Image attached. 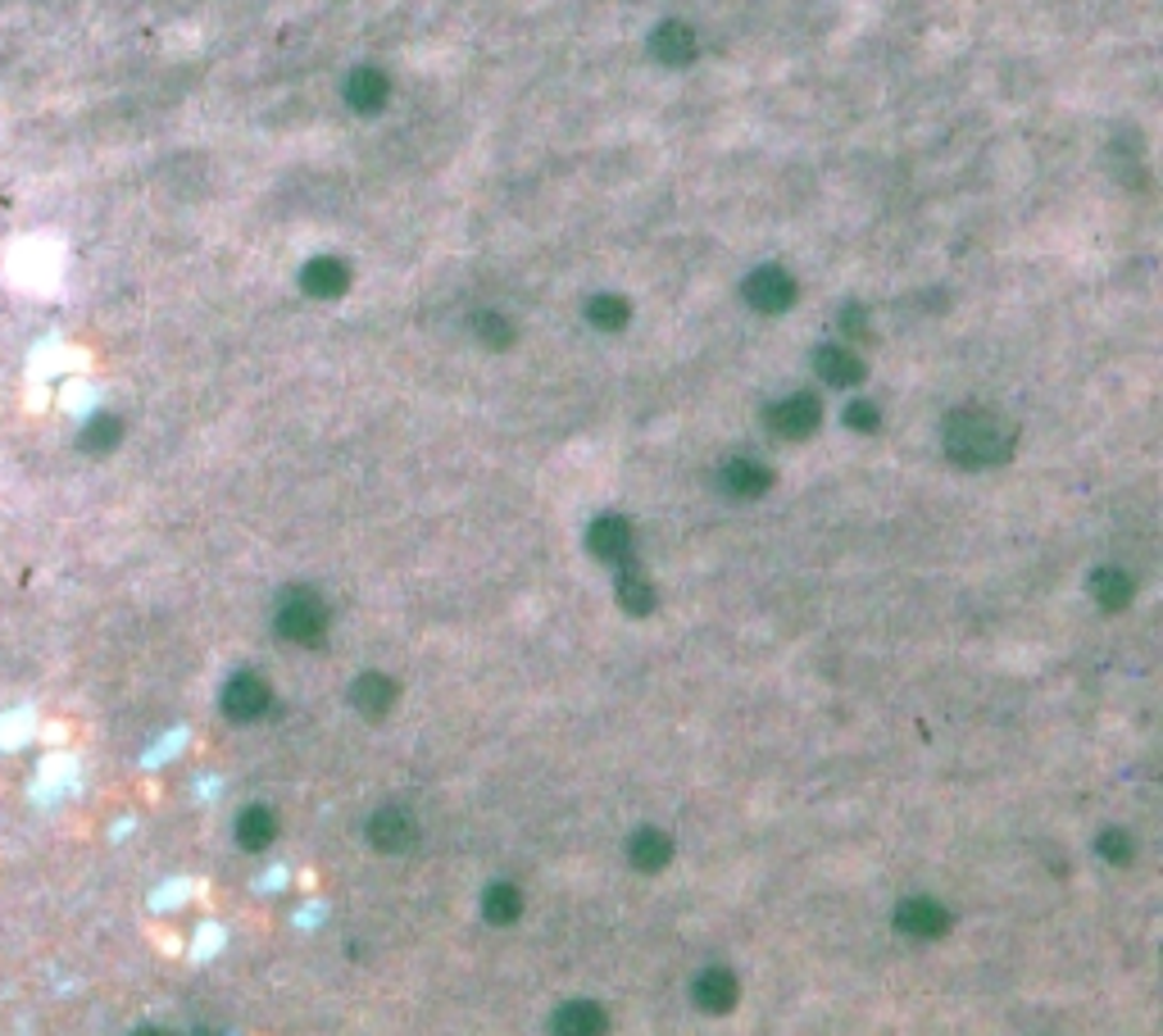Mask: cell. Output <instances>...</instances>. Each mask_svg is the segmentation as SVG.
<instances>
[{
  "label": "cell",
  "instance_id": "obj_22",
  "mask_svg": "<svg viewBox=\"0 0 1163 1036\" xmlns=\"http://www.w3.org/2000/svg\"><path fill=\"white\" fill-rule=\"evenodd\" d=\"M482 914L491 918V923H513V918L523 914V896H519V887H509V882H495V887L487 891V900H482Z\"/></svg>",
  "mask_w": 1163,
  "mask_h": 1036
},
{
  "label": "cell",
  "instance_id": "obj_15",
  "mask_svg": "<svg viewBox=\"0 0 1163 1036\" xmlns=\"http://www.w3.org/2000/svg\"><path fill=\"white\" fill-rule=\"evenodd\" d=\"M605 1032H609L605 1009L591 1001H573L555 1013V1036H605Z\"/></svg>",
  "mask_w": 1163,
  "mask_h": 1036
},
{
  "label": "cell",
  "instance_id": "obj_24",
  "mask_svg": "<svg viewBox=\"0 0 1163 1036\" xmlns=\"http://www.w3.org/2000/svg\"><path fill=\"white\" fill-rule=\"evenodd\" d=\"M473 332H478L482 345H491V351H509L513 345V323L505 314H478L473 319Z\"/></svg>",
  "mask_w": 1163,
  "mask_h": 1036
},
{
  "label": "cell",
  "instance_id": "obj_11",
  "mask_svg": "<svg viewBox=\"0 0 1163 1036\" xmlns=\"http://www.w3.org/2000/svg\"><path fill=\"white\" fill-rule=\"evenodd\" d=\"M691 995H696V1005H700L704 1013H728V1009L736 1005V977H732L728 968H704V973L696 977Z\"/></svg>",
  "mask_w": 1163,
  "mask_h": 1036
},
{
  "label": "cell",
  "instance_id": "obj_21",
  "mask_svg": "<svg viewBox=\"0 0 1163 1036\" xmlns=\"http://www.w3.org/2000/svg\"><path fill=\"white\" fill-rule=\"evenodd\" d=\"M614 591H618V605H623L627 613H637V619H641V613H651V609H655V587L645 582L641 573H632V568H623V573H618V587H614Z\"/></svg>",
  "mask_w": 1163,
  "mask_h": 1036
},
{
  "label": "cell",
  "instance_id": "obj_16",
  "mask_svg": "<svg viewBox=\"0 0 1163 1036\" xmlns=\"http://www.w3.org/2000/svg\"><path fill=\"white\" fill-rule=\"evenodd\" d=\"M351 700H355V709H359V714H369V719H383L387 709L396 705V682H391L387 674H364V678L355 682Z\"/></svg>",
  "mask_w": 1163,
  "mask_h": 1036
},
{
  "label": "cell",
  "instance_id": "obj_4",
  "mask_svg": "<svg viewBox=\"0 0 1163 1036\" xmlns=\"http://www.w3.org/2000/svg\"><path fill=\"white\" fill-rule=\"evenodd\" d=\"M818 418H823V405H818V396L809 391H795L787 400H777V405L769 410V428L777 436H787V441H800V436H809L818 428Z\"/></svg>",
  "mask_w": 1163,
  "mask_h": 1036
},
{
  "label": "cell",
  "instance_id": "obj_28",
  "mask_svg": "<svg viewBox=\"0 0 1163 1036\" xmlns=\"http://www.w3.org/2000/svg\"><path fill=\"white\" fill-rule=\"evenodd\" d=\"M137 1036H164V1032H155V1027H141V1032H137Z\"/></svg>",
  "mask_w": 1163,
  "mask_h": 1036
},
{
  "label": "cell",
  "instance_id": "obj_19",
  "mask_svg": "<svg viewBox=\"0 0 1163 1036\" xmlns=\"http://www.w3.org/2000/svg\"><path fill=\"white\" fill-rule=\"evenodd\" d=\"M273 837H278V818L264 810V804H251V810L237 818V841L245 850H264Z\"/></svg>",
  "mask_w": 1163,
  "mask_h": 1036
},
{
  "label": "cell",
  "instance_id": "obj_1",
  "mask_svg": "<svg viewBox=\"0 0 1163 1036\" xmlns=\"http://www.w3.org/2000/svg\"><path fill=\"white\" fill-rule=\"evenodd\" d=\"M941 446H945V455L955 459V464H964V469H990V464H1004V459L1014 455V446H1018V428L1009 424L1004 414H996V410L968 405V410L945 414V424H941Z\"/></svg>",
  "mask_w": 1163,
  "mask_h": 1036
},
{
  "label": "cell",
  "instance_id": "obj_13",
  "mask_svg": "<svg viewBox=\"0 0 1163 1036\" xmlns=\"http://www.w3.org/2000/svg\"><path fill=\"white\" fill-rule=\"evenodd\" d=\"M369 841H373L377 850H387V855L405 850L409 841H414V818L405 810H377L369 818Z\"/></svg>",
  "mask_w": 1163,
  "mask_h": 1036
},
{
  "label": "cell",
  "instance_id": "obj_9",
  "mask_svg": "<svg viewBox=\"0 0 1163 1036\" xmlns=\"http://www.w3.org/2000/svg\"><path fill=\"white\" fill-rule=\"evenodd\" d=\"M300 286H304V292H310L314 300H337V296L351 286V268L341 264L337 255H318V260L304 264Z\"/></svg>",
  "mask_w": 1163,
  "mask_h": 1036
},
{
  "label": "cell",
  "instance_id": "obj_20",
  "mask_svg": "<svg viewBox=\"0 0 1163 1036\" xmlns=\"http://www.w3.org/2000/svg\"><path fill=\"white\" fill-rule=\"evenodd\" d=\"M586 319L596 323L600 332H618V328H627V319H632V305H627L623 296L600 292V296L586 300Z\"/></svg>",
  "mask_w": 1163,
  "mask_h": 1036
},
{
  "label": "cell",
  "instance_id": "obj_17",
  "mask_svg": "<svg viewBox=\"0 0 1163 1036\" xmlns=\"http://www.w3.org/2000/svg\"><path fill=\"white\" fill-rule=\"evenodd\" d=\"M627 855H632V869H641V873H659L663 863L673 859V841L663 837V832H655V828H641V832L632 837V846H627Z\"/></svg>",
  "mask_w": 1163,
  "mask_h": 1036
},
{
  "label": "cell",
  "instance_id": "obj_23",
  "mask_svg": "<svg viewBox=\"0 0 1163 1036\" xmlns=\"http://www.w3.org/2000/svg\"><path fill=\"white\" fill-rule=\"evenodd\" d=\"M78 441H83V450H91V455H105V450H114V446H119V441H123V424H119V418H114V414H96V418H91V424L83 428V436H78Z\"/></svg>",
  "mask_w": 1163,
  "mask_h": 1036
},
{
  "label": "cell",
  "instance_id": "obj_10",
  "mask_svg": "<svg viewBox=\"0 0 1163 1036\" xmlns=\"http://www.w3.org/2000/svg\"><path fill=\"white\" fill-rule=\"evenodd\" d=\"M718 483L728 495H736V501H755V495H764L773 487V473L764 464H755V459H728Z\"/></svg>",
  "mask_w": 1163,
  "mask_h": 1036
},
{
  "label": "cell",
  "instance_id": "obj_14",
  "mask_svg": "<svg viewBox=\"0 0 1163 1036\" xmlns=\"http://www.w3.org/2000/svg\"><path fill=\"white\" fill-rule=\"evenodd\" d=\"M818 373L832 387H860L864 382V359L850 351V345H823L818 351Z\"/></svg>",
  "mask_w": 1163,
  "mask_h": 1036
},
{
  "label": "cell",
  "instance_id": "obj_18",
  "mask_svg": "<svg viewBox=\"0 0 1163 1036\" xmlns=\"http://www.w3.org/2000/svg\"><path fill=\"white\" fill-rule=\"evenodd\" d=\"M1132 578L1122 568H1100V573H1091V596H1095V605L1100 609H1128L1132 605Z\"/></svg>",
  "mask_w": 1163,
  "mask_h": 1036
},
{
  "label": "cell",
  "instance_id": "obj_6",
  "mask_svg": "<svg viewBox=\"0 0 1163 1036\" xmlns=\"http://www.w3.org/2000/svg\"><path fill=\"white\" fill-rule=\"evenodd\" d=\"M586 546L596 560H609V564H627L632 560V523L618 514H600L596 523L586 532Z\"/></svg>",
  "mask_w": 1163,
  "mask_h": 1036
},
{
  "label": "cell",
  "instance_id": "obj_12",
  "mask_svg": "<svg viewBox=\"0 0 1163 1036\" xmlns=\"http://www.w3.org/2000/svg\"><path fill=\"white\" fill-rule=\"evenodd\" d=\"M387 95H391V83H387L383 69H355V73H351V83H346V101H351V109H359V114H377V109L387 105Z\"/></svg>",
  "mask_w": 1163,
  "mask_h": 1036
},
{
  "label": "cell",
  "instance_id": "obj_27",
  "mask_svg": "<svg viewBox=\"0 0 1163 1036\" xmlns=\"http://www.w3.org/2000/svg\"><path fill=\"white\" fill-rule=\"evenodd\" d=\"M841 332L846 337H864V310L860 305H850V310L841 314Z\"/></svg>",
  "mask_w": 1163,
  "mask_h": 1036
},
{
  "label": "cell",
  "instance_id": "obj_5",
  "mask_svg": "<svg viewBox=\"0 0 1163 1036\" xmlns=\"http://www.w3.org/2000/svg\"><path fill=\"white\" fill-rule=\"evenodd\" d=\"M269 700H273L269 682L255 678V674H237L233 682L223 686V714L233 719V723H251V719H259L264 709H269Z\"/></svg>",
  "mask_w": 1163,
  "mask_h": 1036
},
{
  "label": "cell",
  "instance_id": "obj_29",
  "mask_svg": "<svg viewBox=\"0 0 1163 1036\" xmlns=\"http://www.w3.org/2000/svg\"><path fill=\"white\" fill-rule=\"evenodd\" d=\"M196 1036H209V1032H196Z\"/></svg>",
  "mask_w": 1163,
  "mask_h": 1036
},
{
  "label": "cell",
  "instance_id": "obj_3",
  "mask_svg": "<svg viewBox=\"0 0 1163 1036\" xmlns=\"http://www.w3.org/2000/svg\"><path fill=\"white\" fill-rule=\"evenodd\" d=\"M746 300H750V310L759 314H781V310H791V300H795V278L787 273V268H755V273L746 278Z\"/></svg>",
  "mask_w": 1163,
  "mask_h": 1036
},
{
  "label": "cell",
  "instance_id": "obj_26",
  "mask_svg": "<svg viewBox=\"0 0 1163 1036\" xmlns=\"http://www.w3.org/2000/svg\"><path fill=\"white\" fill-rule=\"evenodd\" d=\"M846 424H850L854 432H877L882 414H877V405H868V400H854V405L846 410Z\"/></svg>",
  "mask_w": 1163,
  "mask_h": 1036
},
{
  "label": "cell",
  "instance_id": "obj_25",
  "mask_svg": "<svg viewBox=\"0 0 1163 1036\" xmlns=\"http://www.w3.org/2000/svg\"><path fill=\"white\" fill-rule=\"evenodd\" d=\"M1095 850L1109 859V863H1128V859H1132V837H1128V832H1104Z\"/></svg>",
  "mask_w": 1163,
  "mask_h": 1036
},
{
  "label": "cell",
  "instance_id": "obj_2",
  "mask_svg": "<svg viewBox=\"0 0 1163 1036\" xmlns=\"http://www.w3.org/2000/svg\"><path fill=\"white\" fill-rule=\"evenodd\" d=\"M278 632L287 641L296 646H318L323 641V632H328V609H323V601L314 596V591H287L282 596V609H278Z\"/></svg>",
  "mask_w": 1163,
  "mask_h": 1036
},
{
  "label": "cell",
  "instance_id": "obj_7",
  "mask_svg": "<svg viewBox=\"0 0 1163 1036\" xmlns=\"http://www.w3.org/2000/svg\"><path fill=\"white\" fill-rule=\"evenodd\" d=\"M895 928H900L905 936H919V942H931V936H945L950 914L937 905V900L913 896V900H905V905L895 909Z\"/></svg>",
  "mask_w": 1163,
  "mask_h": 1036
},
{
  "label": "cell",
  "instance_id": "obj_8",
  "mask_svg": "<svg viewBox=\"0 0 1163 1036\" xmlns=\"http://www.w3.org/2000/svg\"><path fill=\"white\" fill-rule=\"evenodd\" d=\"M651 55L659 64H669V69H682V64H691L696 60V32L677 24V18H669V24H659L651 32Z\"/></svg>",
  "mask_w": 1163,
  "mask_h": 1036
}]
</instances>
